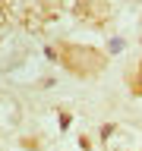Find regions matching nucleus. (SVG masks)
Returning <instances> with one entry per match:
<instances>
[{
	"instance_id": "f257e3e1",
	"label": "nucleus",
	"mask_w": 142,
	"mask_h": 151,
	"mask_svg": "<svg viewBox=\"0 0 142 151\" xmlns=\"http://www.w3.org/2000/svg\"><path fill=\"white\" fill-rule=\"evenodd\" d=\"M63 63L76 76H92L95 69L104 66V60H101V54H95L88 47H63Z\"/></svg>"
},
{
	"instance_id": "f03ea898",
	"label": "nucleus",
	"mask_w": 142,
	"mask_h": 151,
	"mask_svg": "<svg viewBox=\"0 0 142 151\" xmlns=\"http://www.w3.org/2000/svg\"><path fill=\"white\" fill-rule=\"evenodd\" d=\"M136 91H142V66H139V76H136Z\"/></svg>"
},
{
	"instance_id": "7ed1b4c3",
	"label": "nucleus",
	"mask_w": 142,
	"mask_h": 151,
	"mask_svg": "<svg viewBox=\"0 0 142 151\" xmlns=\"http://www.w3.org/2000/svg\"><path fill=\"white\" fill-rule=\"evenodd\" d=\"M3 3H7V0H0V6H3Z\"/></svg>"
}]
</instances>
